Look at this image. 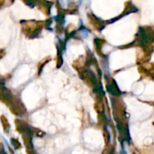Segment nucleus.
Wrapping results in <instances>:
<instances>
[{
	"instance_id": "obj_12",
	"label": "nucleus",
	"mask_w": 154,
	"mask_h": 154,
	"mask_svg": "<svg viewBox=\"0 0 154 154\" xmlns=\"http://www.w3.org/2000/svg\"><path fill=\"white\" fill-rule=\"evenodd\" d=\"M11 144H13V146L14 147V148L17 149H17H19V148H20L21 145H20V144L19 141H18L17 139H14V138H12V139H11Z\"/></svg>"
},
{
	"instance_id": "obj_1",
	"label": "nucleus",
	"mask_w": 154,
	"mask_h": 154,
	"mask_svg": "<svg viewBox=\"0 0 154 154\" xmlns=\"http://www.w3.org/2000/svg\"><path fill=\"white\" fill-rule=\"evenodd\" d=\"M44 26L42 21H23L22 24L23 31L26 36H35L42 31Z\"/></svg>"
},
{
	"instance_id": "obj_9",
	"label": "nucleus",
	"mask_w": 154,
	"mask_h": 154,
	"mask_svg": "<svg viewBox=\"0 0 154 154\" xmlns=\"http://www.w3.org/2000/svg\"><path fill=\"white\" fill-rule=\"evenodd\" d=\"M94 108H95V110H96L98 113H99V114H102V113H103L104 106L102 102H100V101H98V100L96 101V102L94 105Z\"/></svg>"
},
{
	"instance_id": "obj_4",
	"label": "nucleus",
	"mask_w": 154,
	"mask_h": 154,
	"mask_svg": "<svg viewBox=\"0 0 154 154\" xmlns=\"http://www.w3.org/2000/svg\"><path fill=\"white\" fill-rule=\"evenodd\" d=\"M89 20H90V23L93 26V28L96 29H102V28L103 27L104 23H102V21H101L100 20L98 19L96 16H94L93 14H90V16H89Z\"/></svg>"
},
{
	"instance_id": "obj_15",
	"label": "nucleus",
	"mask_w": 154,
	"mask_h": 154,
	"mask_svg": "<svg viewBox=\"0 0 154 154\" xmlns=\"http://www.w3.org/2000/svg\"><path fill=\"white\" fill-rule=\"evenodd\" d=\"M26 153H27V154H35V153L34 150H33V149H30V150H26Z\"/></svg>"
},
{
	"instance_id": "obj_7",
	"label": "nucleus",
	"mask_w": 154,
	"mask_h": 154,
	"mask_svg": "<svg viewBox=\"0 0 154 154\" xmlns=\"http://www.w3.org/2000/svg\"><path fill=\"white\" fill-rule=\"evenodd\" d=\"M105 41L102 40V39L97 38V39H96V40L94 41V44H95V45H96V51H97V52L99 53V55H101L100 51H102V46H103V45H105Z\"/></svg>"
},
{
	"instance_id": "obj_5",
	"label": "nucleus",
	"mask_w": 154,
	"mask_h": 154,
	"mask_svg": "<svg viewBox=\"0 0 154 154\" xmlns=\"http://www.w3.org/2000/svg\"><path fill=\"white\" fill-rule=\"evenodd\" d=\"M107 90L110 93H111L114 96H117L120 93V90L117 88V86L116 85V84L112 80L110 82H108V86H107Z\"/></svg>"
},
{
	"instance_id": "obj_14",
	"label": "nucleus",
	"mask_w": 154,
	"mask_h": 154,
	"mask_svg": "<svg viewBox=\"0 0 154 154\" xmlns=\"http://www.w3.org/2000/svg\"><path fill=\"white\" fill-rule=\"evenodd\" d=\"M5 54V50L0 49V60H1L3 57H4Z\"/></svg>"
},
{
	"instance_id": "obj_10",
	"label": "nucleus",
	"mask_w": 154,
	"mask_h": 154,
	"mask_svg": "<svg viewBox=\"0 0 154 154\" xmlns=\"http://www.w3.org/2000/svg\"><path fill=\"white\" fill-rule=\"evenodd\" d=\"M102 154H114V147L111 144H107L105 148L104 149Z\"/></svg>"
},
{
	"instance_id": "obj_2",
	"label": "nucleus",
	"mask_w": 154,
	"mask_h": 154,
	"mask_svg": "<svg viewBox=\"0 0 154 154\" xmlns=\"http://www.w3.org/2000/svg\"><path fill=\"white\" fill-rule=\"evenodd\" d=\"M9 107H10V111L15 115H20L21 114H23L26 111L25 107L23 106V105L15 99H13L11 105Z\"/></svg>"
},
{
	"instance_id": "obj_13",
	"label": "nucleus",
	"mask_w": 154,
	"mask_h": 154,
	"mask_svg": "<svg viewBox=\"0 0 154 154\" xmlns=\"http://www.w3.org/2000/svg\"><path fill=\"white\" fill-rule=\"evenodd\" d=\"M104 137H105V144H109V141H110V135L109 133H108V130L105 129L104 130Z\"/></svg>"
},
{
	"instance_id": "obj_8",
	"label": "nucleus",
	"mask_w": 154,
	"mask_h": 154,
	"mask_svg": "<svg viewBox=\"0 0 154 154\" xmlns=\"http://www.w3.org/2000/svg\"><path fill=\"white\" fill-rule=\"evenodd\" d=\"M0 119H1V123L2 124L4 131L5 132H8L9 129H10V124H9L7 118H6L4 115H2L1 117H0Z\"/></svg>"
},
{
	"instance_id": "obj_3",
	"label": "nucleus",
	"mask_w": 154,
	"mask_h": 154,
	"mask_svg": "<svg viewBox=\"0 0 154 154\" xmlns=\"http://www.w3.org/2000/svg\"><path fill=\"white\" fill-rule=\"evenodd\" d=\"M14 98L12 97L11 93L8 90L3 88L2 90L0 91V100L5 103V105L10 106L11 105L12 102H13Z\"/></svg>"
},
{
	"instance_id": "obj_11",
	"label": "nucleus",
	"mask_w": 154,
	"mask_h": 154,
	"mask_svg": "<svg viewBox=\"0 0 154 154\" xmlns=\"http://www.w3.org/2000/svg\"><path fill=\"white\" fill-rule=\"evenodd\" d=\"M50 60H51V57H47V58L44 59L43 60H42V61L39 63L38 66V74L41 73L42 68H43L44 66H45V65L47 63H48Z\"/></svg>"
},
{
	"instance_id": "obj_16",
	"label": "nucleus",
	"mask_w": 154,
	"mask_h": 154,
	"mask_svg": "<svg viewBox=\"0 0 154 154\" xmlns=\"http://www.w3.org/2000/svg\"><path fill=\"white\" fill-rule=\"evenodd\" d=\"M0 154H6V153H4V152H3V151H2V152H0Z\"/></svg>"
},
{
	"instance_id": "obj_6",
	"label": "nucleus",
	"mask_w": 154,
	"mask_h": 154,
	"mask_svg": "<svg viewBox=\"0 0 154 154\" xmlns=\"http://www.w3.org/2000/svg\"><path fill=\"white\" fill-rule=\"evenodd\" d=\"M85 59L84 57L81 56L79 57V58L77 59L75 62H74L73 66L77 69V70H80V69H82L85 66Z\"/></svg>"
}]
</instances>
